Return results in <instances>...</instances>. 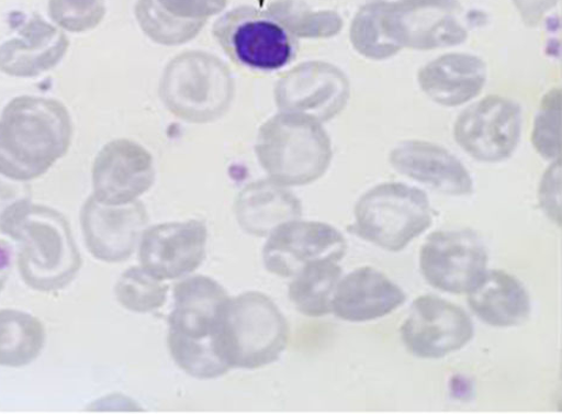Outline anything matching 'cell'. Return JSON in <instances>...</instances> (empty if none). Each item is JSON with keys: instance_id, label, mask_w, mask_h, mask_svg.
Returning a JSON list of instances; mask_svg holds the SVG:
<instances>
[{"instance_id": "1", "label": "cell", "mask_w": 562, "mask_h": 414, "mask_svg": "<svg viewBox=\"0 0 562 414\" xmlns=\"http://www.w3.org/2000/svg\"><path fill=\"white\" fill-rule=\"evenodd\" d=\"M355 49L374 60L404 48L434 51L463 43L468 30L459 0H373L363 5L349 33Z\"/></svg>"}, {"instance_id": "2", "label": "cell", "mask_w": 562, "mask_h": 414, "mask_svg": "<svg viewBox=\"0 0 562 414\" xmlns=\"http://www.w3.org/2000/svg\"><path fill=\"white\" fill-rule=\"evenodd\" d=\"M72 139L64 103L40 97L11 100L0 115V174L27 182L64 158Z\"/></svg>"}, {"instance_id": "3", "label": "cell", "mask_w": 562, "mask_h": 414, "mask_svg": "<svg viewBox=\"0 0 562 414\" xmlns=\"http://www.w3.org/2000/svg\"><path fill=\"white\" fill-rule=\"evenodd\" d=\"M0 232L19 247V269L23 281L41 293L67 288L82 267L70 224L57 210L25 201L11 208Z\"/></svg>"}, {"instance_id": "4", "label": "cell", "mask_w": 562, "mask_h": 414, "mask_svg": "<svg viewBox=\"0 0 562 414\" xmlns=\"http://www.w3.org/2000/svg\"><path fill=\"white\" fill-rule=\"evenodd\" d=\"M288 342L290 326L269 296L249 291L227 299L214 336V347L231 370H257L277 362Z\"/></svg>"}, {"instance_id": "5", "label": "cell", "mask_w": 562, "mask_h": 414, "mask_svg": "<svg viewBox=\"0 0 562 414\" xmlns=\"http://www.w3.org/2000/svg\"><path fill=\"white\" fill-rule=\"evenodd\" d=\"M255 152L269 179L285 188L305 187L321 179L333 158L322 122L282 112L260 128Z\"/></svg>"}, {"instance_id": "6", "label": "cell", "mask_w": 562, "mask_h": 414, "mask_svg": "<svg viewBox=\"0 0 562 414\" xmlns=\"http://www.w3.org/2000/svg\"><path fill=\"white\" fill-rule=\"evenodd\" d=\"M166 109L189 124H210L223 118L235 97L229 67L210 53H181L166 66L159 86Z\"/></svg>"}, {"instance_id": "7", "label": "cell", "mask_w": 562, "mask_h": 414, "mask_svg": "<svg viewBox=\"0 0 562 414\" xmlns=\"http://www.w3.org/2000/svg\"><path fill=\"white\" fill-rule=\"evenodd\" d=\"M431 224L427 194L402 182H385L359 199L348 230L378 248L400 253Z\"/></svg>"}, {"instance_id": "8", "label": "cell", "mask_w": 562, "mask_h": 414, "mask_svg": "<svg viewBox=\"0 0 562 414\" xmlns=\"http://www.w3.org/2000/svg\"><path fill=\"white\" fill-rule=\"evenodd\" d=\"M212 34L235 64L255 71L281 70L293 63L299 47L297 38L268 11L248 5L226 12Z\"/></svg>"}, {"instance_id": "9", "label": "cell", "mask_w": 562, "mask_h": 414, "mask_svg": "<svg viewBox=\"0 0 562 414\" xmlns=\"http://www.w3.org/2000/svg\"><path fill=\"white\" fill-rule=\"evenodd\" d=\"M488 253L472 230L431 234L423 244L419 266L424 279L450 294L469 293L487 271Z\"/></svg>"}, {"instance_id": "10", "label": "cell", "mask_w": 562, "mask_h": 414, "mask_svg": "<svg viewBox=\"0 0 562 414\" xmlns=\"http://www.w3.org/2000/svg\"><path fill=\"white\" fill-rule=\"evenodd\" d=\"M401 334L405 347L415 357L442 359L472 342L475 327L461 306L425 295L415 300Z\"/></svg>"}, {"instance_id": "11", "label": "cell", "mask_w": 562, "mask_h": 414, "mask_svg": "<svg viewBox=\"0 0 562 414\" xmlns=\"http://www.w3.org/2000/svg\"><path fill=\"white\" fill-rule=\"evenodd\" d=\"M522 128L520 105L490 97L470 105L454 125V139L470 157L499 163L513 156Z\"/></svg>"}, {"instance_id": "12", "label": "cell", "mask_w": 562, "mask_h": 414, "mask_svg": "<svg viewBox=\"0 0 562 414\" xmlns=\"http://www.w3.org/2000/svg\"><path fill=\"white\" fill-rule=\"evenodd\" d=\"M268 237L262 254L265 267L285 279L295 278L303 268L321 260L340 262L347 251L339 230L323 222H286Z\"/></svg>"}, {"instance_id": "13", "label": "cell", "mask_w": 562, "mask_h": 414, "mask_svg": "<svg viewBox=\"0 0 562 414\" xmlns=\"http://www.w3.org/2000/svg\"><path fill=\"white\" fill-rule=\"evenodd\" d=\"M349 91L342 70L312 60L282 76L276 86V102L282 113L305 115L323 124L342 112Z\"/></svg>"}, {"instance_id": "14", "label": "cell", "mask_w": 562, "mask_h": 414, "mask_svg": "<svg viewBox=\"0 0 562 414\" xmlns=\"http://www.w3.org/2000/svg\"><path fill=\"white\" fill-rule=\"evenodd\" d=\"M154 157L140 144L116 139L104 145L93 165V195L109 205L138 201L156 182Z\"/></svg>"}, {"instance_id": "15", "label": "cell", "mask_w": 562, "mask_h": 414, "mask_svg": "<svg viewBox=\"0 0 562 414\" xmlns=\"http://www.w3.org/2000/svg\"><path fill=\"white\" fill-rule=\"evenodd\" d=\"M80 221L88 251L101 262L120 264L138 247L148 213L139 201L109 205L91 195L82 206Z\"/></svg>"}, {"instance_id": "16", "label": "cell", "mask_w": 562, "mask_h": 414, "mask_svg": "<svg viewBox=\"0 0 562 414\" xmlns=\"http://www.w3.org/2000/svg\"><path fill=\"white\" fill-rule=\"evenodd\" d=\"M206 243L207 228L201 221L150 226L140 239L142 267L159 281L184 278L204 262Z\"/></svg>"}, {"instance_id": "17", "label": "cell", "mask_w": 562, "mask_h": 414, "mask_svg": "<svg viewBox=\"0 0 562 414\" xmlns=\"http://www.w3.org/2000/svg\"><path fill=\"white\" fill-rule=\"evenodd\" d=\"M226 4L227 0H138L135 18L148 38L176 47L199 36Z\"/></svg>"}, {"instance_id": "18", "label": "cell", "mask_w": 562, "mask_h": 414, "mask_svg": "<svg viewBox=\"0 0 562 414\" xmlns=\"http://www.w3.org/2000/svg\"><path fill=\"white\" fill-rule=\"evenodd\" d=\"M226 290L207 276H192L175 287L169 334L189 342L214 343Z\"/></svg>"}, {"instance_id": "19", "label": "cell", "mask_w": 562, "mask_h": 414, "mask_svg": "<svg viewBox=\"0 0 562 414\" xmlns=\"http://www.w3.org/2000/svg\"><path fill=\"white\" fill-rule=\"evenodd\" d=\"M69 49V40L40 16L30 19L16 36L0 44V71L32 79L54 69Z\"/></svg>"}, {"instance_id": "20", "label": "cell", "mask_w": 562, "mask_h": 414, "mask_svg": "<svg viewBox=\"0 0 562 414\" xmlns=\"http://www.w3.org/2000/svg\"><path fill=\"white\" fill-rule=\"evenodd\" d=\"M405 301L404 290L385 273L362 267L339 281L331 299V313L348 322H368L390 315Z\"/></svg>"}, {"instance_id": "21", "label": "cell", "mask_w": 562, "mask_h": 414, "mask_svg": "<svg viewBox=\"0 0 562 414\" xmlns=\"http://www.w3.org/2000/svg\"><path fill=\"white\" fill-rule=\"evenodd\" d=\"M394 170L442 193H473L474 181L465 166L448 149L425 142H405L391 152Z\"/></svg>"}, {"instance_id": "22", "label": "cell", "mask_w": 562, "mask_h": 414, "mask_svg": "<svg viewBox=\"0 0 562 414\" xmlns=\"http://www.w3.org/2000/svg\"><path fill=\"white\" fill-rule=\"evenodd\" d=\"M487 81L483 60L469 54L440 56L423 67L418 82L436 103L458 107L475 99Z\"/></svg>"}, {"instance_id": "23", "label": "cell", "mask_w": 562, "mask_h": 414, "mask_svg": "<svg viewBox=\"0 0 562 414\" xmlns=\"http://www.w3.org/2000/svg\"><path fill=\"white\" fill-rule=\"evenodd\" d=\"M241 230L255 237H268L283 223L300 220L299 199L272 180H258L241 190L235 203Z\"/></svg>"}, {"instance_id": "24", "label": "cell", "mask_w": 562, "mask_h": 414, "mask_svg": "<svg viewBox=\"0 0 562 414\" xmlns=\"http://www.w3.org/2000/svg\"><path fill=\"white\" fill-rule=\"evenodd\" d=\"M470 310L493 327H514L529 317L531 305L525 286L505 270H487L468 293Z\"/></svg>"}, {"instance_id": "25", "label": "cell", "mask_w": 562, "mask_h": 414, "mask_svg": "<svg viewBox=\"0 0 562 414\" xmlns=\"http://www.w3.org/2000/svg\"><path fill=\"white\" fill-rule=\"evenodd\" d=\"M45 329L34 315L19 310L0 311V366L33 363L45 345Z\"/></svg>"}, {"instance_id": "26", "label": "cell", "mask_w": 562, "mask_h": 414, "mask_svg": "<svg viewBox=\"0 0 562 414\" xmlns=\"http://www.w3.org/2000/svg\"><path fill=\"white\" fill-rule=\"evenodd\" d=\"M336 260H321L303 268L290 286V299L303 315L322 317L331 313L334 291L342 269Z\"/></svg>"}, {"instance_id": "27", "label": "cell", "mask_w": 562, "mask_h": 414, "mask_svg": "<svg viewBox=\"0 0 562 414\" xmlns=\"http://www.w3.org/2000/svg\"><path fill=\"white\" fill-rule=\"evenodd\" d=\"M267 11L295 38H329L338 35L344 26L339 13L313 11L299 0H277Z\"/></svg>"}, {"instance_id": "28", "label": "cell", "mask_w": 562, "mask_h": 414, "mask_svg": "<svg viewBox=\"0 0 562 414\" xmlns=\"http://www.w3.org/2000/svg\"><path fill=\"white\" fill-rule=\"evenodd\" d=\"M117 302L130 312L146 314L165 304L169 287L154 278L143 267L127 269L115 286Z\"/></svg>"}, {"instance_id": "29", "label": "cell", "mask_w": 562, "mask_h": 414, "mask_svg": "<svg viewBox=\"0 0 562 414\" xmlns=\"http://www.w3.org/2000/svg\"><path fill=\"white\" fill-rule=\"evenodd\" d=\"M167 346L181 370L195 379H217L231 371L218 358L214 343L189 342L167 335Z\"/></svg>"}, {"instance_id": "30", "label": "cell", "mask_w": 562, "mask_h": 414, "mask_svg": "<svg viewBox=\"0 0 562 414\" xmlns=\"http://www.w3.org/2000/svg\"><path fill=\"white\" fill-rule=\"evenodd\" d=\"M49 16L66 32L81 34L95 29L105 16L104 0H49Z\"/></svg>"}, {"instance_id": "31", "label": "cell", "mask_w": 562, "mask_h": 414, "mask_svg": "<svg viewBox=\"0 0 562 414\" xmlns=\"http://www.w3.org/2000/svg\"><path fill=\"white\" fill-rule=\"evenodd\" d=\"M560 115L561 90H551L544 97L541 109L536 119L533 131V145L544 159L557 160L560 158Z\"/></svg>"}, {"instance_id": "32", "label": "cell", "mask_w": 562, "mask_h": 414, "mask_svg": "<svg viewBox=\"0 0 562 414\" xmlns=\"http://www.w3.org/2000/svg\"><path fill=\"white\" fill-rule=\"evenodd\" d=\"M542 210L561 226V164L557 159L543 176L539 191Z\"/></svg>"}, {"instance_id": "33", "label": "cell", "mask_w": 562, "mask_h": 414, "mask_svg": "<svg viewBox=\"0 0 562 414\" xmlns=\"http://www.w3.org/2000/svg\"><path fill=\"white\" fill-rule=\"evenodd\" d=\"M32 201V189L27 182L13 180L0 174V222L14 205Z\"/></svg>"}, {"instance_id": "34", "label": "cell", "mask_w": 562, "mask_h": 414, "mask_svg": "<svg viewBox=\"0 0 562 414\" xmlns=\"http://www.w3.org/2000/svg\"><path fill=\"white\" fill-rule=\"evenodd\" d=\"M513 2L519 9L524 21L535 25L547 11L557 5L559 0H513Z\"/></svg>"}, {"instance_id": "35", "label": "cell", "mask_w": 562, "mask_h": 414, "mask_svg": "<svg viewBox=\"0 0 562 414\" xmlns=\"http://www.w3.org/2000/svg\"><path fill=\"white\" fill-rule=\"evenodd\" d=\"M13 251L11 245L0 239V293L9 279V275L12 267Z\"/></svg>"}]
</instances>
